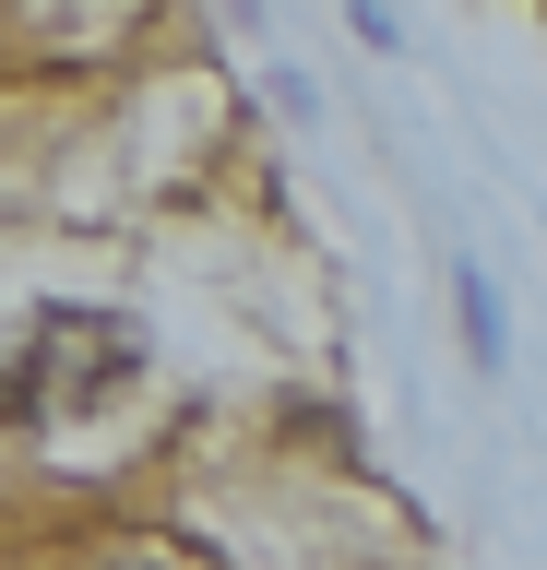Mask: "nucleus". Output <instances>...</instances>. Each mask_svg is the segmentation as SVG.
<instances>
[{
    "instance_id": "f257e3e1",
    "label": "nucleus",
    "mask_w": 547,
    "mask_h": 570,
    "mask_svg": "<svg viewBox=\"0 0 547 570\" xmlns=\"http://www.w3.org/2000/svg\"><path fill=\"white\" fill-rule=\"evenodd\" d=\"M131 368H144V321L48 309V321H37V356H12V368H0V416H12V428H37L48 404H108Z\"/></svg>"
},
{
    "instance_id": "f03ea898",
    "label": "nucleus",
    "mask_w": 547,
    "mask_h": 570,
    "mask_svg": "<svg viewBox=\"0 0 547 570\" xmlns=\"http://www.w3.org/2000/svg\"><path fill=\"white\" fill-rule=\"evenodd\" d=\"M452 297H465V345H476V368H500V356H511V333H500V285L465 262V274H452Z\"/></svg>"
}]
</instances>
